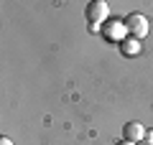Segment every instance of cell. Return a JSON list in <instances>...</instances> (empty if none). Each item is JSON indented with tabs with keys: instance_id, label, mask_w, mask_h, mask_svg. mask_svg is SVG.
Here are the masks:
<instances>
[{
	"instance_id": "6",
	"label": "cell",
	"mask_w": 153,
	"mask_h": 145,
	"mask_svg": "<svg viewBox=\"0 0 153 145\" xmlns=\"http://www.w3.org/2000/svg\"><path fill=\"white\" fill-rule=\"evenodd\" d=\"M146 143L153 145V130H148V132H146Z\"/></svg>"
},
{
	"instance_id": "7",
	"label": "cell",
	"mask_w": 153,
	"mask_h": 145,
	"mask_svg": "<svg viewBox=\"0 0 153 145\" xmlns=\"http://www.w3.org/2000/svg\"><path fill=\"white\" fill-rule=\"evenodd\" d=\"M0 145H13V143H10V138H5V135H3V138H0Z\"/></svg>"
},
{
	"instance_id": "2",
	"label": "cell",
	"mask_w": 153,
	"mask_h": 145,
	"mask_svg": "<svg viewBox=\"0 0 153 145\" xmlns=\"http://www.w3.org/2000/svg\"><path fill=\"white\" fill-rule=\"evenodd\" d=\"M123 21H125V28H128V36L130 38H138V41H140V38L148 36V18L143 16V13H138V10L128 13Z\"/></svg>"
},
{
	"instance_id": "4",
	"label": "cell",
	"mask_w": 153,
	"mask_h": 145,
	"mask_svg": "<svg viewBox=\"0 0 153 145\" xmlns=\"http://www.w3.org/2000/svg\"><path fill=\"white\" fill-rule=\"evenodd\" d=\"M123 140H130V143H140V140H146V127H143L140 122H125V127H123Z\"/></svg>"
},
{
	"instance_id": "9",
	"label": "cell",
	"mask_w": 153,
	"mask_h": 145,
	"mask_svg": "<svg viewBox=\"0 0 153 145\" xmlns=\"http://www.w3.org/2000/svg\"><path fill=\"white\" fill-rule=\"evenodd\" d=\"M138 145H151V143H146V140H140V143H138Z\"/></svg>"
},
{
	"instance_id": "8",
	"label": "cell",
	"mask_w": 153,
	"mask_h": 145,
	"mask_svg": "<svg viewBox=\"0 0 153 145\" xmlns=\"http://www.w3.org/2000/svg\"><path fill=\"white\" fill-rule=\"evenodd\" d=\"M115 145H135V143H130V140H117Z\"/></svg>"
},
{
	"instance_id": "5",
	"label": "cell",
	"mask_w": 153,
	"mask_h": 145,
	"mask_svg": "<svg viewBox=\"0 0 153 145\" xmlns=\"http://www.w3.org/2000/svg\"><path fill=\"white\" fill-rule=\"evenodd\" d=\"M117 46H120V54H123V56H138V54H140V41H138V38H130V36H128L125 41L117 43Z\"/></svg>"
},
{
	"instance_id": "1",
	"label": "cell",
	"mask_w": 153,
	"mask_h": 145,
	"mask_svg": "<svg viewBox=\"0 0 153 145\" xmlns=\"http://www.w3.org/2000/svg\"><path fill=\"white\" fill-rule=\"evenodd\" d=\"M84 16H87L89 31L92 33H102V26L110 18V5L105 3V0H92V3L87 5V10H84Z\"/></svg>"
},
{
	"instance_id": "3",
	"label": "cell",
	"mask_w": 153,
	"mask_h": 145,
	"mask_svg": "<svg viewBox=\"0 0 153 145\" xmlns=\"http://www.w3.org/2000/svg\"><path fill=\"white\" fill-rule=\"evenodd\" d=\"M102 36L107 41H115V43H123L128 38V28H125V21L123 18H107V23L102 26Z\"/></svg>"
}]
</instances>
